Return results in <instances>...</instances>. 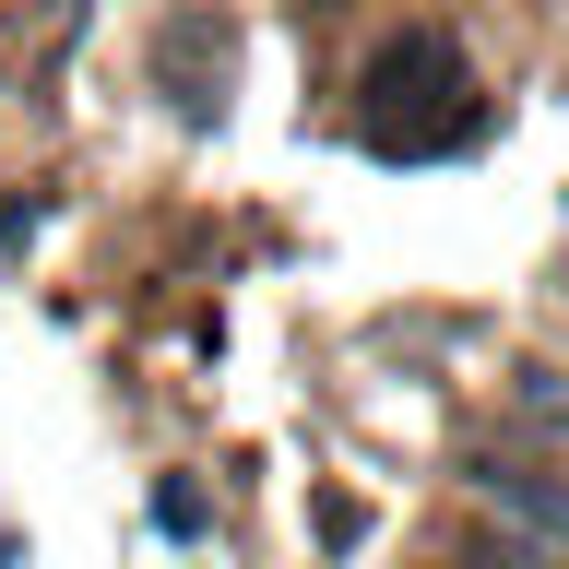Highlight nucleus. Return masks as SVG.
<instances>
[{
    "mask_svg": "<svg viewBox=\"0 0 569 569\" xmlns=\"http://www.w3.org/2000/svg\"><path fill=\"white\" fill-rule=\"evenodd\" d=\"M356 96H368V154H451V142L475 131V83H462V48L439 24L380 48Z\"/></svg>",
    "mask_w": 569,
    "mask_h": 569,
    "instance_id": "f257e3e1",
    "label": "nucleus"
},
{
    "mask_svg": "<svg viewBox=\"0 0 569 569\" xmlns=\"http://www.w3.org/2000/svg\"><path fill=\"white\" fill-rule=\"evenodd\" d=\"M226 60H238V48H226L213 12H178V24L154 36V83L178 96V119H213V107H226Z\"/></svg>",
    "mask_w": 569,
    "mask_h": 569,
    "instance_id": "f03ea898",
    "label": "nucleus"
},
{
    "mask_svg": "<svg viewBox=\"0 0 569 569\" xmlns=\"http://www.w3.org/2000/svg\"><path fill=\"white\" fill-rule=\"evenodd\" d=\"M475 498H487L498 522H522L533 546H569V475H533V462H487V475H475Z\"/></svg>",
    "mask_w": 569,
    "mask_h": 569,
    "instance_id": "7ed1b4c3",
    "label": "nucleus"
},
{
    "mask_svg": "<svg viewBox=\"0 0 569 569\" xmlns=\"http://www.w3.org/2000/svg\"><path fill=\"white\" fill-rule=\"evenodd\" d=\"M154 522H167V533H202L213 510H202V487H190V475H167V487H154Z\"/></svg>",
    "mask_w": 569,
    "mask_h": 569,
    "instance_id": "20e7f679",
    "label": "nucleus"
},
{
    "mask_svg": "<svg viewBox=\"0 0 569 569\" xmlns=\"http://www.w3.org/2000/svg\"><path fill=\"white\" fill-rule=\"evenodd\" d=\"M0 558H12V546H0Z\"/></svg>",
    "mask_w": 569,
    "mask_h": 569,
    "instance_id": "39448f33",
    "label": "nucleus"
},
{
    "mask_svg": "<svg viewBox=\"0 0 569 569\" xmlns=\"http://www.w3.org/2000/svg\"><path fill=\"white\" fill-rule=\"evenodd\" d=\"M309 12H320V0H309Z\"/></svg>",
    "mask_w": 569,
    "mask_h": 569,
    "instance_id": "423d86ee",
    "label": "nucleus"
}]
</instances>
